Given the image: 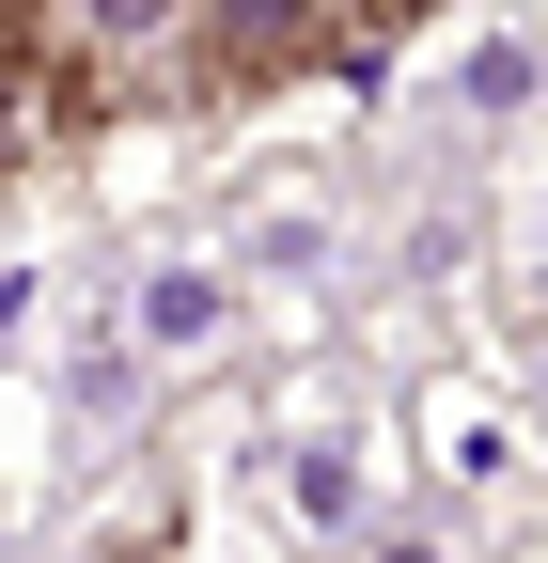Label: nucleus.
<instances>
[{
	"instance_id": "obj_10",
	"label": "nucleus",
	"mask_w": 548,
	"mask_h": 563,
	"mask_svg": "<svg viewBox=\"0 0 548 563\" xmlns=\"http://www.w3.org/2000/svg\"><path fill=\"white\" fill-rule=\"evenodd\" d=\"M17 329H32V266H0V361H17Z\"/></svg>"
},
{
	"instance_id": "obj_3",
	"label": "nucleus",
	"mask_w": 548,
	"mask_h": 563,
	"mask_svg": "<svg viewBox=\"0 0 548 563\" xmlns=\"http://www.w3.org/2000/svg\"><path fill=\"white\" fill-rule=\"evenodd\" d=\"M407 439H424V470L454 485V501H517L533 485V422H517V391L486 361H439L424 391H407Z\"/></svg>"
},
{
	"instance_id": "obj_1",
	"label": "nucleus",
	"mask_w": 548,
	"mask_h": 563,
	"mask_svg": "<svg viewBox=\"0 0 548 563\" xmlns=\"http://www.w3.org/2000/svg\"><path fill=\"white\" fill-rule=\"evenodd\" d=\"M95 110H266L329 63V0H63Z\"/></svg>"
},
{
	"instance_id": "obj_5",
	"label": "nucleus",
	"mask_w": 548,
	"mask_h": 563,
	"mask_svg": "<svg viewBox=\"0 0 548 563\" xmlns=\"http://www.w3.org/2000/svg\"><path fill=\"white\" fill-rule=\"evenodd\" d=\"M125 344H142L157 376L220 361V344H235V266L204 251V235H157V251H142V282H125Z\"/></svg>"
},
{
	"instance_id": "obj_7",
	"label": "nucleus",
	"mask_w": 548,
	"mask_h": 563,
	"mask_svg": "<svg viewBox=\"0 0 548 563\" xmlns=\"http://www.w3.org/2000/svg\"><path fill=\"white\" fill-rule=\"evenodd\" d=\"M517 95H533V32H517V16H486V32L454 47V110H517Z\"/></svg>"
},
{
	"instance_id": "obj_8",
	"label": "nucleus",
	"mask_w": 548,
	"mask_h": 563,
	"mask_svg": "<svg viewBox=\"0 0 548 563\" xmlns=\"http://www.w3.org/2000/svg\"><path fill=\"white\" fill-rule=\"evenodd\" d=\"M79 563H188V517L173 501H125L110 532H79Z\"/></svg>"
},
{
	"instance_id": "obj_9",
	"label": "nucleus",
	"mask_w": 548,
	"mask_h": 563,
	"mask_svg": "<svg viewBox=\"0 0 548 563\" xmlns=\"http://www.w3.org/2000/svg\"><path fill=\"white\" fill-rule=\"evenodd\" d=\"M346 548H361V563H454V532H424V517H361Z\"/></svg>"
},
{
	"instance_id": "obj_6",
	"label": "nucleus",
	"mask_w": 548,
	"mask_h": 563,
	"mask_svg": "<svg viewBox=\"0 0 548 563\" xmlns=\"http://www.w3.org/2000/svg\"><path fill=\"white\" fill-rule=\"evenodd\" d=\"M142 344H125V329H79V344H63V422H125V407H142Z\"/></svg>"
},
{
	"instance_id": "obj_11",
	"label": "nucleus",
	"mask_w": 548,
	"mask_h": 563,
	"mask_svg": "<svg viewBox=\"0 0 548 563\" xmlns=\"http://www.w3.org/2000/svg\"><path fill=\"white\" fill-rule=\"evenodd\" d=\"M0 501H17V422H0Z\"/></svg>"
},
{
	"instance_id": "obj_4",
	"label": "nucleus",
	"mask_w": 548,
	"mask_h": 563,
	"mask_svg": "<svg viewBox=\"0 0 548 563\" xmlns=\"http://www.w3.org/2000/svg\"><path fill=\"white\" fill-rule=\"evenodd\" d=\"M266 501H283V532H329V548L376 517L361 439H346V391H283V422H266Z\"/></svg>"
},
{
	"instance_id": "obj_2",
	"label": "nucleus",
	"mask_w": 548,
	"mask_h": 563,
	"mask_svg": "<svg viewBox=\"0 0 548 563\" xmlns=\"http://www.w3.org/2000/svg\"><path fill=\"white\" fill-rule=\"evenodd\" d=\"M79 125H95V79L63 47V0H0V188L79 157Z\"/></svg>"
}]
</instances>
